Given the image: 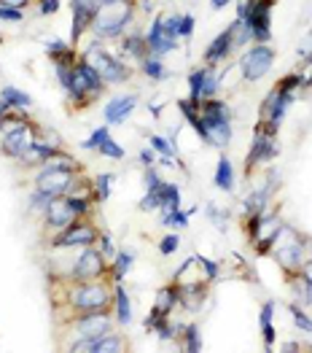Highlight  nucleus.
Segmentation results:
<instances>
[{
  "mask_svg": "<svg viewBox=\"0 0 312 353\" xmlns=\"http://www.w3.org/2000/svg\"><path fill=\"white\" fill-rule=\"evenodd\" d=\"M100 154L105 157V159H116V162H121L124 157H127V151H124V146L121 143H116L114 138H108L103 146H100Z\"/></svg>",
  "mask_w": 312,
  "mask_h": 353,
  "instance_id": "obj_40",
  "label": "nucleus"
},
{
  "mask_svg": "<svg viewBox=\"0 0 312 353\" xmlns=\"http://www.w3.org/2000/svg\"><path fill=\"white\" fill-rule=\"evenodd\" d=\"M135 108H138V97L135 94H116L114 100H108V105H105V121L108 124H124L127 119L135 114Z\"/></svg>",
  "mask_w": 312,
  "mask_h": 353,
  "instance_id": "obj_19",
  "label": "nucleus"
},
{
  "mask_svg": "<svg viewBox=\"0 0 312 353\" xmlns=\"http://www.w3.org/2000/svg\"><path fill=\"white\" fill-rule=\"evenodd\" d=\"M114 307H116V324L121 326H129L132 324V305H129V294L121 283L114 286Z\"/></svg>",
  "mask_w": 312,
  "mask_h": 353,
  "instance_id": "obj_25",
  "label": "nucleus"
},
{
  "mask_svg": "<svg viewBox=\"0 0 312 353\" xmlns=\"http://www.w3.org/2000/svg\"><path fill=\"white\" fill-rule=\"evenodd\" d=\"M278 157V132L258 124L253 132V143H251V151H248V170L253 168H267L272 159Z\"/></svg>",
  "mask_w": 312,
  "mask_h": 353,
  "instance_id": "obj_9",
  "label": "nucleus"
},
{
  "mask_svg": "<svg viewBox=\"0 0 312 353\" xmlns=\"http://www.w3.org/2000/svg\"><path fill=\"white\" fill-rule=\"evenodd\" d=\"M299 272H302V275H304V278L312 283V259H307V262L302 265V270H299Z\"/></svg>",
  "mask_w": 312,
  "mask_h": 353,
  "instance_id": "obj_53",
  "label": "nucleus"
},
{
  "mask_svg": "<svg viewBox=\"0 0 312 353\" xmlns=\"http://www.w3.org/2000/svg\"><path fill=\"white\" fill-rule=\"evenodd\" d=\"M121 54H124V57L138 59V65H141L143 59L148 57L145 35H141V32H127V35L121 38Z\"/></svg>",
  "mask_w": 312,
  "mask_h": 353,
  "instance_id": "obj_22",
  "label": "nucleus"
},
{
  "mask_svg": "<svg viewBox=\"0 0 312 353\" xmlns=\"http://www.w3.org/2000/svg\"><path fill=\"white\" fill-rule=\"evenodd\" d=\"M216 186L221 192H234V165L229 162V157H221L216 165Z\"/></svg>",
  "mask_w": 312,
  "mask_h": 353,
  "instance_id": "obj_28",
  "label": "nucleus"
},
{
  "mask_svg": "<svg viewBox=\"0 0 312 353\" xmlns=\"http://www.w3.org/2000/svg\"><path fill=\"white\" fill-rule=\"evenodd\" d=\"M178 305H180V286H178V283L162 286V289L156 292V305H154V310H159L162 316H170Z\"/></svg>",
  "mask_w": 312,
  "mask_h": 353,
  "instance_id": "obj_23",
  "label": "nucleus"
},
{
  "mask_svg": "<svg viewBox=\"0 0 312 353\" xmlns=\"http://www.w3.org/2000/svg\"><path fill=\"white\" fill-rule=\"evenodd\" d=\"M141 70L151 81H165V79L170 76V73H167V65L162 62V57H151V54L141 62Z\"/></svg>",
  "mask_w": 312,
  "mask_h": 353,
  "instance_id": "obj_31",
  "label": "nucleus"
},
{
  "mask_svg": "<svg viewBox=\"0 0 312 353\" xmlns=\"http://www.w3.org/2000/svg\"><path fill=\"white\" fill-rule=\"evenodd\" d=\"M218 89H221V76H218L216 65H202L189 73V100H194V103L210 100L218 94Z\"/></svg>",
  "mask_w": 312,
  "mask_h": 353,
  "instance_id": "obj_11",
  "label": "nucleus"
},
{
  "mask_svg": "<svg viewBox=\"0 0 312 353\" xmlns=\"http://www.w3.org/2000/svg\"><path fill=\"white\" fill-rule=\"evenodd\" d=\"M100 6H103V0H70V8L73 11H84L86 17H92V19H94V14H97Z\"/></svg>",
  "mask_w": 312,
  "mask_h": 353,
  "instance_id": "obj_42",
  "label": "nucleus"
},
{
  "mask_svg": "<svg viewBox=\"0 0 312 353\" xmlns=\"http://www.w3.org/2000/svg\"><path fill=\"white\" fill-rule=\"evenodd\" d=\"M103 92H105V81L100 79V73L79 57V62H76L73 70H70V84L65 89L67 100H70L76 108H86V105L94 103Z\"/></svg>",
  "mask_w": 312,
  "mask_h": 353,
  "instance_id": "obj_3",
  "label": "nucleus"
},
{
  "mask_svg": "<svg viewBox=\"0 0 312 353\" xmlns=\"http://www.w3.org/2000/svg\"><path fill=\"white\" fill-rule=\"evenodd\" d=\"M229 3H231V0H210V6H213V8H227Z\"/></svg>",
  "mask_w": 312,
  "mask_h": 353,
  "instance_id": "obj_55",
  "label": "nucleus"
},
{
  "mask_svg": "<svg viewBox=\"0 0 312 353\" xmlns=\"http://www.w3.org/2000/svg\"><path fill=\"white\" fill-rule=\"evenodd\" d=\"M92 340V353H121L124 351V337L118 334H103V337H89Z\"/></svg>",
  "mask_w": 312,
  "mask_h": 353,
  "instance_id": "obj_30",
  "label": "nucleus"
},
{
  "mask_svg": "<svg viewBox=\"0 0 312 353\" xmlns=\"http://www.w3.org/2000/svg\"><path fill=\"white\" fill-rule=\"evenodd\" d=\"M304 248H307V237L299 235L291 224H283L275 235V243H272V256L278 259V265L285 267L288 272H299L302 265L307 262L304 256Z\"/></svg>",
  "mask_w": 312,
  "mask_h": 353,
  "instance_id": "obj_6",
  "label": "nucleus"
},
{
  "mask_svg": "<svg viewBox=\"0 0 312 353\" xmlns=\"http://www.w3.org/2000/svg\"><path fill=\"white\" fill-rule=\"evenodd\" d=\"M291 103H293V94L275 87L264 97V103H261V124L278 132V130H280V121H283L285 114H288V105H291Z\"/></svg>",
  "mask_w": 312,
  "mask_h": 353,
  "instance_id": "obj_14",
  "label": "nucleus"
},
{
  "mask_svg": "<svg viewBox=\"0 0 312 353\" xmlns=\"http://www.w3.org/2000/svg\"><path fill=\"white\" fill-rule=\"evenodd\" d=\"M145 43H148V54L151 57H167L170 52L178 49V38H172L167 28H165V17H154L151 28L145 32Z\"/></svg>",
  "mask_w": 312,
  "mask_h": 353,
  "instance_id": "obj_16",
  "label": "nucleus"
},
{
  "mask_svg": "<svg viewBox=\"0 0 312 353\" xmlns=\"http://www.w3.org/2000/svg\"><path fill=\"white\" fill-rule=\"evenodd\" d=\"M103 3H111V0H103Z\"/></svg>",
  "mask_w": 312,
  "mask_h": 353,
  "instance_id": "obj_58",
  "label": "nucleus"
},
{
  "mask_svg": "<svg viewBox=\"0 0 312 353\" xmlns=\"http://www.w3.org/2000/svg\"><path fill=\"white\" fill-rule=\"evenodd\" d=\"M108 138H111L108 124H105V127H97V130H92V135L81 143V148H84V151H100V146H103Z\"/></svg>",
  "mask_w": 312,
  "mask_h": 353,
  "instance_id": "obj_37",
  "label": "nucleus"
},
{
  "mask_svg": "<svg viewBox=\"0 0 312 353\" xmlns=\"http://www.w3.org/2000/svg\"><path fill=\"white\" fill-rule=\"evenodd\" d=\"M178 248H180V237L175 235V232H172V235H165L159 240V254H162V256H172Z\"/></svg>",
  "mask_w": 312,
  "mask_h": 353,
  "instance_id": "obj_44",
  "label": "nucleus"
},
{
  "mask_svg": "<svg viewBox=\"0 0 312 353\" xmlns=\"http://www.w3.org/2000/svg\"><path fill=\"white\" fill-rule=\"evenodd\" d=\"M43 165H46V168H57V170H76V173H79V162L70 157V151H62V148L54 151Z\"/></svg>",
  "mask_w": 312,
  "mask_h": 353,
  "instance_id": "obj_32",
  "label": "nucleus"
},
{
  "mask_svg": "<svg viewBox=\"0 0 312 353\" xmlns=\"http://www.w3.org/2000/svg\"><path fill=\"white\" fill-rule=\"evenodd\" d=\"M231 52H234V41H231V30H221L213 41H210V46L205 49V65H221V62H227L231 57Z\"/></svg>",
  "mask_w": 312,
  "mask_h": 353,
  "instance_id": "obj_20",
  "label": "nucleus"
},
{
  "mask_svg": "<svg viewBox=\"0 0 312 353\" xmlns=\"http://www.w3.org/2000/svg\"><path fill=\"white\" fill-rule=\"evenodd\" d=\"M183 351H186V353H199V351H202V334H199L197 324L183 326Z\"/></svg>",
  "mask_w": 312,
  "mask_h": 353,
  "instance_id": "obj_35",
  "label": "nucleus"
},
{
  "mask_svg": "<svg viewBox=\"0 0 312 353\" xmlns=\"http://www.w3.org/2000/svg\"><path fill=\"white\" fill-rule=\"evenodd\" d=\"M272 65H275V52L267 43H256L240 57V76H242V81L256 84L272 70Z\"/></svg>",
  "mask_w": 312,
  "mask_h": 353,
  "instance_id": "obj_7",
  "label": "nucleus"
},
{
  "mask_svg": "<svg viewBox=\"0 0 312 353\" xmlns=\"http://www.w3.org/2000/svg\"><path fill=\"white\" fill-rule=\"evenodd\" d=\"M291 294H293V302L302 305V307H310L312 302V283L302 275V272H293L291 275Z\"/></svg>",
  "mask_w": 312,
  "mask_h": 353,
  "instance_id": "obj_26",
  "label": "nucleus"
},
{
  "mask_svg": "<svg viewBox=\"0 0 312 353\" xmlns=\"http://www.w3.org/2000/svg\"><path fill=\"white\" fill-rule=\"evenodd\" d=\"M114 181H116L114 173H100V176H94L92 186H94V194H97L100 203H105V200L111 197V186H114Z\"/></svg>",
  "mask_w": 312,
  "mask_h": 353,
  "instance_id": "obj_36",
  "label": "nucleus"
},
{
  "mask_svg": "<svg viewBox=\"0 0 312 353\" xmlns=\"http://www.w3.org/2000/svg\"><path fill=\"white\" fill-rule=\"evenodd\" d=\"M143 183H145V189H156V186L162 183V176H159L156 165H154V168H145V173H143Z\"/></svg>",
  "mask_w": 312,
  "mask_h": 353,
  "instance_id": "obj_49",
  "label": "nucleus"
},
{
  "mask_svg": "<svg viewBox=\"0 0 312 353\" xmlns=\"http://www.w3.org/2000/svg\"><path fill=\"white\" fill-rule=\"evenodd\" d=\"M86 65H92L97 73H100V79L105 81V87H116V84H124V81H129V76H132V70H129V65L124 62V59L114 57L100 41H94L92 46H86L84 54H81Z\"/></svg>",
  "mask_w": 312,
  "mask_h": 353,
  "instance_id": "obj_5",
  "label": "nucleus"
},
{
  "mask_svg": "<svg viewBox=\"0 0 312 353\" xmlns=\"http://www.w3.org/2000/svg\"><path fill=\"white\" fill-rule=\"evenodd\" d=\"M148 114L151 117H159L162 114V103H148Z\"/></svg>",
  "mask_w": 312,
  "mask_h": 353,
  "instance_id": "obj_54",
  "label": "nucleus"
},
{
  "mask_svg": "<svg viewBox=\"0 0 312 353\" xmlns=\"http://www.w3.org/2000/svg\"><path fill=\"white\" fill-rule=\"evenodd\" d=\"M138 159H141L145 168H154V165H159V157H156V151L151 146L141 148V154H138Z\"/></svg>",
  "mask_w": 312,
  "mask_h": 353,
  "instance_id": "obj_50",
  "label": "nucleus"
},
{
  "mask_svg": "<svg viewBox=\"0 0 312 353\" xmlns=\"http://www.w3.org/2000/svg\"><path fill=\"white\" fill-rule=\"evenodd\" d=\"M67 203H70V210L79 216V219H84L92 213V197H84V194H67Z\"/></svg>",
  "mask_w": 312,
  "mask_h": 353,
  "instance_id": "obj_39",
  "label": "nucleus"
},
{
  "mask_svg": "<svg viewBox=\"0 0 312 353\" xmlns=\"http://www.w3.org/2000/svg\"><path fill=\"white\" fill-rule=\"evenodd\" d=\"M291 316H293V321H296V326L302 329V332H312V319L302 310V305H291Z\"/></svg>",
  "mask_w": 312,
  "mask_h": 353,
  "instance_id": "obj_43",
  "label": "nucleus"
},
{
  "mask_svg": "<svg viewBox=\"0 0 312 353\" xmlns=\"http://www.w3.org/2000/svg\"><path fill=\"white\" fill-rule=\"evenodd\" d=\"M0 100H3L11 111H22V114H28L30 108H32V97H30L28 92H22L19 87H14V84L0 87Z\"/></svg>",
  "mask_w": 312,
  "mask_h": 353,
  "instance_id": "obj_21",
  "label": "nucleus"
},
{
  "mask_svg": "<svg viewBox=\"0 0 312 353\" xmlns=\"http://www.w3.org/2000/svg\"><path fill=\"white\" fill-rule=\"evenodd\" d=\"M114 302L108 283L103 281H70L67 305L79 313H105Z\"/></svg>",
  "mask_w": 312,
  "mask_h": 353,
  "instance_id": "obj_4",
  "label": "nucleus"
},
{
  "mask_svg": "<svg viewBox=\"0 0 312 353\" xmlns=\"http://www.w3.org/2000/svg\"><path fill=\"white\" fill-rule=\"evenodd\" d=\"M199 121L194 127L197 138L205 146H216V148H227L231 143V108L229 103L218 100V97H210V100H202L197 103Z\"/></svg>",
  "mask_w": 312,
  "mask_h": 353,
  "instance_id": "obj_1",
  "label": "nucleus"
},
{
  "mask_svg": "<svg viewBox=\"0 0 312 353\" xmlns=\"http://www.w3.org/2000/svg\"><path fill=\"white\" fill-rule=\"evenodd\" d=\"M76 219H79V216L70 210L67 194L54 197V200L46 205V210H43V224H46L49 230H54V232H62V230H65V227H70Z\"/></svg>",
  "mask_w": 312,
  "mask_h": 353,
  "instance_id": "obj_17",
  "label": "nucleus"
},
{
  "mask_svg": "<svg viewBox=\"0 0 312 353\" xmlns=\"http://www.w3.org/2000/svg\"><path fill=\"white\" fill-rule=\"evenodd\" d=\"M207 216H210V221L218 227V230H227V224H229V213L227 210H221L218 205H207Z\"/></svg>",
  "mask_w": 312,
  "mask_h": 353,
  "instance_id": "obj_45",
  "label": "nucleus"
},
{
  "mask_svg": "<svg viewBox=\"0 0 312 353\" xmlns=\"http://www.w3.org/2000/svg\"><path fill=\"white\" fill-rule=\"evenodd\" d=\"M97 251L108 259V262H114V256H116V245H114V237L108 235V232H100L97 235Z\"/></svg>",
  "mask_w": 312,
  "mask_h": 353,
  "instance_id": "obj_41",
  "label": "nucleus"
},
{
  "mask_svg": "<svg viewBox=\"0 0 312 353\" xmlns=\"http://www.w3.org/2000/svg\"><path fill=\"white\" fill-rule=\"evenodd\" d=\"M79 181L76 170H57V168H46L41 165V170L35 173V189L52 194V197H62L73 189V183Z\"/></svg>",
  "mask_w": 312,
  "mask_h": 353,
  "instance_id": "obj_12",
  "label": "nucleus"
},
{
  "mask_svg": "<svg viewBox=\"0 0 312 353\" xmlns=\"http://www.w3.org/2000/svg\"><path fill=\"white\" fill-rule=\"evenodd\" d=\"M194 213V208H189V210H183V208H175L170 213H165L162 219H159V224H165V227H178V230H183V227H189V216Z\"/></svg>",
  "mask_w": 312,
  "mask_h": 353,
  "instance_id": "obj_33",
  "label": "nucleus"
},
{
  "mask_svg": "<svg viewBox=\"0 0 312 353\" xmlns=\"http://www.w3.org/2000/svg\"><path fill=\"white\" fill-rule=\"evenodd\" d=\"M22 19H25V11H22V8H8V6H0V22L19 25Z\"/></svg>",
  "mask_w": 312,
  "mask_h": 353,
  "instance_id": "obj_46",
  "label": "nucleus"
},
{
  "mask_svg": "<svg viewBox=\"0 0 312 353\" xmlns=\"http://www.w3.org/2000/svg\"><path fill=\"white\" fill-rule=\"evenodd\" d=\"M156 194H159V210H162V216L170 213V210H175V208H180V200H183L180 186L162 181V183L156 186Z\"/></svg>",
  "mask_w": 312,
  "mask_h": 353,
  "instance_id": "obj_24",
  "label": "nucleus"
},
{
  "mask_svg": "<svg viewBox=\"0 0 312 353\" xmlns=\"http://www.w3.org/2000/svg\"><path fill=\"white\" fill-rule=\"evenodd\" d=\"M108 270H111V262L94 245H86L79 251L76 262L70 267V281H100Z\"/></svg>",
  "mask_w": 312,
  "mask_h": 353,
  "instance_id": "obj_8",
  "label": "nucleus"
},
{
  "mask_svg": "<svg viewBox=\"0 0 312 353\" xmlns=\"http://www.w3.org/2000/svg\"><path fill=\"white\" fill-rule=\"evenodd\" d=\"M165 28L170 32L172 38H180L178 32H180V14H170V17H165Z\"/></svg>",
  "mask_w": 312,
  "mask_h": 353,
  "instance_id": "obj_52",
  "label": "nucleus"
},
{
  "mask_svg": "<svg viewBox=\"0 0 312 353\" xmlns=\"http://www.w3.org/2000/svg\"><path fill=\"white\" fill-rule=\"evenodd\" d=\"M52 200H54L52 194L41 192V189H32V194L28 197V208L32 210V213H41V216H43V210H46V205H49Z\"/></svg>",
  "mask_w": 312,
  "mask_h": 353,
  "instance_id": "obj_38",
  "label": "nucleus"
},
{
  "mask_svg": "<svg viewBox=\"0 0 312 353\" xmlns=\"http://www.w3.org/2000/svg\"><path fill=\"white\" fill-rule=\"evenodd\" d=\"M285 351H302V348H299V343H288V345H285Z\"/></svg>",
  "mask_w": 312,
  "mask_h": 353,
  "instance_id": "obj_57",
  "label": "nucleus"
},
{
  "mask_svg": "<svg viewBox=\"0 0 312 353\" xmlns=\"http://www.w3.org/2000/svg\"><path fill=\"white\" fill-rule=\"evenodd\" d=\"M272 8H275V0H251L248 14L242 17L251 25L256 43H269L272 38Z\"/></svg>",
  "mask_w": 312,
  "mask_h": 353,
  "instance_id": "obj_13",
  "label": "nucleus"
},
{
  "mask_svg": "<svg viewBox=\"0 0 312 353\" xmlns=\"http://www.w3.org/2000/svg\"><path fill=\"white\" fill-rule=\"evenodd\" d=\"M59 6H62V0H38V11H41L43 17H52V14H57Z\"/></svg>",
  "mask_w": 312,
  "mask_h": 353,
  "instance_id": "obj_51",
  "label": "nucleus"
},
{
  "mask_svg": "<svg viewBox=\"0 0 312 353\" xmlns=\"http://www.w3.org/2000/svg\"><path fill=\"white\" fill-rule=\"evenodd\" d=\"M8 111H11V108H8V105H6V103H3V100H0V121H3V117H6V114H8Z\"/></svg>",
  "mask_w": 312,
  "mask_h": 353,
  "instance_id": "obj_56",
  "label": "nucleus"
},
{
  "mask_svg": "<svg viewBox=\"0 0 312 353\" xmlns=\"http://www.w3.org/2000/svg\"><path fill=\"white\" fill-rule=\"evenodd\" d=\"M194 25H197V19H194L191 14H180V32H178V35H180L183 41H189V38L194 35Z\"/></svg>",
  "mask_w": 312,
  "mask_h": 353,
  "instance_id": "obj_48",
  "label": "nucleus"
},
{
  "mask_svg": "<svg viewBox=\"0 0 312 353\" xmlns=\"http://www.w3.org/2000/svg\"><path fill=\"white\" fill-rule=\"evenodd\" d=\"M135 11H138V3L135 0H111V3H103L92 19V28L89 32L97 38V41H118L124 38L132 22H135Z\"/></svg>",
  "mask_w": 312,
  "mask_h": 353,
  "instance_id": "obj_2",
  "label": "nucleus"
},
{
  "mask_svg": "<svg viewBox=\"0 0 312 353\" xmlns=\"http://www.w3.org/2000/svg\"><path fill=\"white\" fill-rule=\"evenodd\" d=\"M97 235H100V230L92 221L76 219L70 227H65L62 232L54 235L52 245L54 248H86V245H94L97 243Z\"/></svg>",
  "mask_w": 312,
  "mask_h": 353,
  "instance_id": "obj_10",
  "label": "nucleus"
},
{
  "mask_svg": "<svg viewBox=\"0 0 312 353\" xmlns=\"http://www.w3.org/2000/svg\"><path fill=\"white\" fill-rule=\"evenodd\" d=\"M148 146L156 151L159 159H175V154H178L170 138H162V135H148Z\"/></svg>",
  "mask_w": 312,
  "mask_h": 353,
  "instance_id": "obj_34",
  "label": "nucleus"
},
{
  "mask_svg": "<svg viewBox=\"0 0 312 353\" xmlns=\"http://www.w3.org/2000/svg\"><path fill=\"white\" fill-rule=\"evenodd\" d=\"M35 141H38V127L28 121V124H22V127H17V130L0 135V151H3L8 159H19Z\"/></svg>",
  "mask_w": 312,
  "mask_h": 353,
  "instance_id": "obj_15",
  "label": "nucleus"
},
{
  "mask_svg": "<svg viewBox=\"0 0 312 353\" xmlns=\"http://www.w3.org/2000/svg\"><path fill=\"white\" fill-rule=\"evenodd\" d=\"M141 210L143 213L159 210V194H156V189H145V194H143V200H141Z\"/></svg>",
  "mask_w": 312,
  "mask_h": 353,
  "instance_id": "obj_47",
  "label": "nucleus"
},
{
  "mask_svg": "<svg viewBox=\"0 0 312 353\" xmlns=\"http://www.w3.org/2000/svg\"><path fill=\"white\" fill-rule=\"evenodd\" d=\"M135 265V256H132V251H127V248H121V251H116L114 262H111V278H114L116 283H121L124 278H127V272H129V267Z\"/></svg>",
  "mask_w": 312,
  "mask_h": 353,
  "instance_id": "obj_27",
  "label": "nucleus"
},
{
  "mask_svg": "<svg viewBox=\"0 0 312 353\" xmlns=\"http://www.w3.org/2000/svg\"><path fill=\"white\" fill-rule=\"evenodd\" d=\"M275 302H264L261 307V316H258V324H261V332H264V343H267V351L275 345Z\"/></svg>",
  "mask_w": 312,
  "mask_h": 353,
  "instance_id": "obj_29",
  "label": "nucleus"
},
{
  "mask_svg": "<svg viewBox=\"0 0 312 353\" xmlns=\"http://www.w3.org/2000/svg\"><path fill=\"white\" fill-rule=\"evenodd\" d=\"M73 326H76L79 337H103L111 332V316H108V310L105 313H81L73 321Z\"/></svg>",
  "mask_w": 312,
  "mask_h": 353,
  "instance_id": "obj_18",
  "label": "nucleus"
}]
</instances>
